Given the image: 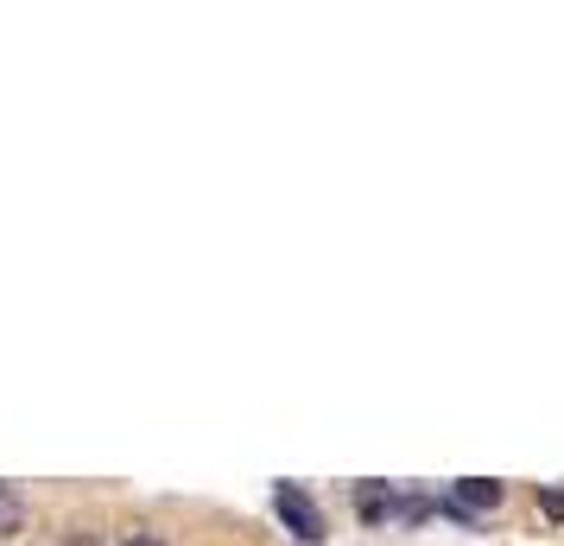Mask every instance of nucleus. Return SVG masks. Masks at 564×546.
Masks as SVG:
<instances>
[{
	"label": "nucleus",
	"instance_id": "6",
	"mask_svg": "<svg viewBox=\"0 0 564 546\" xmlns=\"http://www.w3.org/2000/svg\"><path fill=\"white\" fill-rule=\"evenodd\" d=\"M121 546H165V540H159V534H128Z\"/></svg>",
	"mask_w": 564,
	"mask_h": 546
},
{
	"label": "nucleus",
	"instance_id": "2",
	"mask_svg": "<svg viewBox=\"0 0 564 546\" xmlns=\"http://www.w3.org/2000/svg\"><path fill=\"white\" fill-rule=\"evenodd\" d=\"M501 483L495 477H463V483H451V502L457 508H469V515H482V508H501Z\"/></svg>",
	"mask_w": 564,
	"mask_h": 546
},
{
	"label": "nucleus",
	"instance_id": "4",
	"mask_svg": "<svg viewBox=\"0 0 564 546\" xmlns=\"http://www.w3.org/2000/svg\"><path fill=\"white\" fill-rule=\"evenodd\" d=\"M13 527H20V502L0 490V534H13Z\"/></svg>",
	"mask_w": 564,
	"mask_h": 546
},
{
	"label": "nucleus",
	"instance_id": "7",
	"mask_svg": "<svg viewBox=\"0 0 564 546\" xmlns=\"http://www.w3.org/2000/svg\"><path fill=\"white\" fill-rule=\"evenodd\" d=\"M70 546H102V540H89V534H70Z\"/></svg>",
	"mask_w": 564,
	"mask_h": 546
},
{
	"label": "nucleus",
	"instance_id": "5",
	"mask_svg": "<svg viewBox=\"0 0 564 546\" xmlns=\"http://www.w3.org/2000/svg\"><path fill=\"white\" fill-rule=\"evenodd\" d=\"M539 508H545L552 521H564V490H539Z\"/></svg>",
	"mask_w": 564,
	"mask_h": 546
},
{
	"label": "nucleus",
	"instance_id": "1",
	"mask_svg": "<svg viewBox=\"0 0 564 546\" xmlns=\"http://www.w3.org/2000/svg\"><path fill=\"white\" fill-rule=\"evenodd\" d=\"M273 502H280V521L292 527V534H299V540H311V546L324 540V515H317V502H311V495H299V490H280Z\"/></svg>",
	"mask_w": 564,
	"mask_h": 546
},
{
	"label": "nucleus",
	"instance_id": "3",
	"mask_svg": "<svg viewBox=\"0 0 564 546\" xmlns=\"http://www.w3.org/2000/svg\"><path fill=\"white\" fill-rule=\"evenodd\" d=\"M356 515H361V521H387V515H400V495L387 490V483H361Z\"/></svg>",
	"mask_w": 564,
	"mask_h": 546
}]
</instances>
